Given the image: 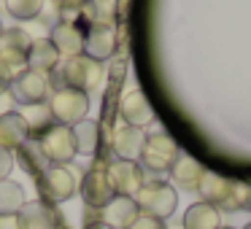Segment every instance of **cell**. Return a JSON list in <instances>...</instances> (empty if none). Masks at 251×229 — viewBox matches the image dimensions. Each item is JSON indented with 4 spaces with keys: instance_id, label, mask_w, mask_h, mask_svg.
I'll return each mask as SVG.
<instances>
[{
    "instance_id": "6da1fadb",
    "label": "cell",
    "mask_w": 251,
    "mask_h": 229,
    "mask_svg": "<svg viewBox=\"0 0 251 229\" xmlns=\"http://www.w3.org/2000/svg\"><path fill=\"white\" fill-rule=\"evenodd\" d=\"M197 194H200L202 202L213 205L216 210H243V197H246V183L240 181H232V178H224L219 173H211L205 170L197 183Z\"/></svg>"
},
{
    "instance_id": "7a4b0ae2",
    "label": "cell",
    "mask_w": 251,
    "mask_h": 229,
    "mask_svg": "<svg viewBox=\"0 0 251 229\" xmlns=\"http://www.w3.org/2000/svg\"><path fill=\"white\" fill-rule=\"evenodd\" d=\"M135 205L141 213H146V216H154V218H168L176 213V205H178V191H176L173 183H168V181H146V183L141 186V191H138L135 197Z\"/></svg>"
},
{
    "instance_id": "3957f363",
    "label": "cell",
    "mask_w": 251,
    "mask_h": 229,
    "mask_svg": "<svg viewBox=\"0 0 251 229\" xmlns=\"http://www.w3.org/2000/svg\"><path fill=\"white\" fill-rule=\"evenodd\" d=\"M57 78H60L62 87H71V89H78V92H92V89L100 87L103 81V62L92 60L87 54H78V57H71L60 65L57 70Z\"/></svg>"
},
{
    "instance_id": "277c9868",
    "label": "cell",
    "mask_w": 251,
    "mask_h": 229,
    "mask_svg": "<svg viewBox=\"0 0 251 229\" xmlns=\"http://www.w3.org/2000/svg\"><path fill=\"white\" fill-rule=\"evenodd\" d=\"M46 105H49V114H51V119H54V124L73 127V124L87 119L89 94L78 92V89H71V87H57Z\"/></svg>"
},
{
    "instance_id": "5b68a950",
    "label": "cell",
    "mask_w": 251,
    "mask_h": 229,
    "mask_svg": "<svg viewBox=\"0 0 251 229\" xmlns=\"http://www.w3.org/2000/svg\"><path fill=\"white\" fill-rule=\"evenodd\" d=\"M178 154V146L168 132H151V135H146L138 164L143 167V173H170Z\"/></svg>"
},
{
    "instance_id": "8992f818",
    "label": "cell",
    "mask_w": 251,
    "mask_h": 229,
    "mask_svg": "<svg viewBox=\"0 0 251 229\" xmlns=\"http://www.w3.org/2000/svg\"><path fill=\"white\" fill-rule=\"evenodd\" d=\"M51 92H54V76L30 70V68L19 78H14L11 87H8V94L19 105H46Z\"/></svg>"
},
{
    "instance_id": "52a82bcc",
    "label": "cell",
    "mask_w": 251,
    "mask_h": 229,
    "mask_svg": "<svg viewBox=\"0 0 251 229\" xmlns=\"http://www.w3.org/2000/svg\"><path fill=\"white\" fill-rule=\"evenodd\" d=\"M38 194L44 202H68L78 191V181L68 164H49L44 173L35 178Z\"/></svg>"
},
{
    "instance_id": "ba28073f",
    "label": "cell",
    "mask_w": 251,
    "mask_h": 229,
    "mask_svg": "<svg viewBox=\"0 0 251 229\" xmlns=\"http://www.w3.org/2000/svg\"><path fill=\"white\" fill-rule=\"evenodd\" d=\"M35 140H38V148H41V154H44V159L49 164H71L73 159L78 157L73 130L65 124H51L49 130H44Z\"/></svg>"
},
{
    "instance_id": "9c48e42d",
    "label": "cell",
    "mask_w": 251,
    "mask_h": 229,
    "mask_svg": "<svg viewBox=\"0 0 251 229\" xmlns=\"http://www.w3.org/2000/svg\"><path fill=\"white\" fill-rule=\"evenodd\" d=\"M105 173H108V181L119 197H135L141 186L146 183L143 167L138 162H130V159H111Z\"/></svg>"
},
{
    "instance_id": "30bf717a",
    "label": "cell",
    "mask_w": 251,
    "mask_h": 229,
    "mask_svg": "<svg viewBox=\"0 0 251 229\" xmlns=\"http://www.w3.org/2000/svg\"><path fill=\"white\" fill-rule=\"evenodd\" d=\"M78 191H81V197H84V205H87L89 210H98V213L116 197V191H114V186H111V181H108L105 167L87 170V173H84L81 186H78Z\"/></svg>"
},
{
    "instance_id": "8fae6325",
    "label": "cell",
    "mask_w": 251,
    "mask_h": 229,
    "mask_svg": "<svg viewBox=\"0 0 251 229\" xmlns=\"http://www.w3.org/2000/svg\"><path fill=\"white\" fill-rule=\"evenodd\" d=\"M119 116H122V121H125V127H138V130H143V127H149L154 121V108L141 89H130V92H125L119 100Z\"/></svg>"
},
{
    "instance_id": "7c38bea8",
    "label": "cell",
    "mask_w": 251,
    "mask_h": 229,
    "mask_svg": "<svg viewBox=\"0 0 251 229\" xmlns=\"http://www.w3.org/2000/svg\"><path fill=\"white\" fill-rule=\"evenodd\" d=\"M60 213L51 202L33 200L25 202L22 210L17 213V227L19 229H57L60 227Z\"/></svg>"
},
{
    "instance_id": "4fadbf2b",
    "label": "cell",
    "mask_w": 251,
    "mask_h": 229,
    "mask_svg": "<svg viewBox=\"0 0 251 229\" xmlns=\"http://www.w3.org/2000/svg\"><path fill=\"white\" fill-rule=\"evenodd\" d=\"M84 38H87V30L76 27L71 22H57L49 35V41L54 44L60 60H71V57L84 54Z\"/></svg>"
},
{
    "instance_id": "5bb4252c",
    "label": "cell",
    "mask_w": 251,
    "mask_h": 229,
    "mask_svg": "<svg viewBox=\"0 0 251 229\" xmlns=\"http://www.w3.org/2000/svg\"><path fill=\"white\" fill-rule=\"evenodd\" d=\"M57 22H71L81 30L95 27V22H98V3L95 0H62L57 6Z\"/></svg>"
},
{
    "instance_id": "9a60e30c",
    "label": "cell",
    "mask_w": 251,
    "mask_h": 229,
    "mask_svg": "<svg viewBox=\"0 0 251 229\" xmlns=\"http://www.w3.org/2000/svg\"><path fill=\"white\" fill-rule=\"evenodd\" d=\"M138 216H141V210H138L135 200L132 197H119V194L100 210V221L111 229H130V224Z\"/></svg>"
},
{
    "instance_id": "2e32d148",
    "label": "cell",
    "mask_w": 251,
    "mask_h": 229,
    "mask_svg": "<svg viewBox=\"0 0 251 229\" xmlns=\"http://www.w3.org/2000/svg\"><path fill=\"white\" fill-rule=\"evenodd\" d=\"M30 127L22 119L19 111H8V114H0V148H8V151H17L19 146L30 140Z\"/></svg>"
},
{
    "instance_id": "e0dca14e",
    "label": "cell",
    "mask_w": 251,
    "mask_h": 229,
    "mask_svg": "<svg viewBox=\"0 0 251 229\" xmlns=\"http://www.w3.org/2000/svg\"><path fill=\"white\" fill-rule=\"evenodd\" d=\"M116 51V30L105 27V24H95L87 30V38H84V54L92 57L98 62H105L108 57H114Z\"/></svg>"
},
{
    "instance_id": "ac0fdd59",
    "label": "cell",
    "mask_w": 251,
    "mask_h": 229,
    "mask_svg": "<svg viewBox=\"0 0 251 229\" xmlns=\"http://www.w3.org/2000/svg\"><path fill=\"white\" fill-rule=\"evenodd\" d=\"M27 68L46 73V76H54V70L60 68V54H57L54 44L49 38H33V44L27 49Z\"/></svg>"
},
{
    "instance_id": "d6986e66",
    "label": "cell",
    "mask_w": 251,
    "mask_h": 229,
    "mask_svg": "<svg viewBox=\"0 0 251 229\" xmlns=\"http://www.w3.org/2000/svg\"><path fill=\"white\" fill-rule=\"evenodd\" d=\"M202 173H205V167H202L195 157H189V154H184V151L176 157L173 167H170L173 183L181 186V189H186V191H197V183H200Z\"/></svg>"
},
{
    "instance_id": "ffe728a7",
    "label": "cell",
    "mask_w": 251,
    "mask_h": 229,
    "mask_svg": "<svg viewBox=\"0 0 251 229\" xmlns=\"http://www.w3.org/2000/svg\"><path fill=\"white\" fill-rule=\"evenodd\" d=\"M143 143H146V132L138 130V127H122L114 135V151L116 159H130V162H138L143 151Z\"/></svg>"
},
{
    "instance_id": "44dd1931",
    "label": "cell",
    "mask_w": 251,
    "mask_h": 229,
    "mask_svg": "<svg viewBox=\"0 0 251 229\" xmlns=\"http://www.w3.org/2000/svg\"><path fill=\"white\" fill-rule=\"evenodd\" d=\"M222 227V210L208 202H192L184 213V229H219Z\"/></svg>"
},
{
    "instance_id": "7402d4cb",
    "label": "cell",
    "mask_w": 251,
    "mask_h": 229,
    "mask_svg": "<svg viewBox=\"0 0 251 229\" xmlns=\"http://www.w3.org/2000/svg\"><path fill=\"white\" fill-rule=\"evenodd\" d=\"M73 137H76V151L84 154V157H95L100 148V140H103V132H100V124L92 119H84L78 124L71 127Z\"/></svg>"
},
{
    "instance_id": "603a6c76",
    "label": "cell",
    "mask_w": 251,
    "mask_h": 229,
    "mask_svg": "<svg viewBox=\"0 0 251 229\" xmlns=\"http://www.w3.org/2000/svg\"><path fill=\"white\" fill-rule=\"evenodd\" d=\"M25 70H27V51L14 49V46H0V76L8 81V87Z\"/></svg>"
},
{
    "instance_id": "cb8c5ba5",
    "label": "cell",
    "mask_w": 251,
    "mask_h": 229,
    "mask_svg": "<svg viewBox=\"0 0 251 229\" xmlns=\"http://www.w3.org/2000/svg\"><path fill=\"white\" fill-rule=\"evenodd\" d=\"M25 202L27 200H25L22 183H17L11 178L0 181V216H17Z\"/></svg>"
},
{
    "instance_id": "d4e9b609",
    "label": "cell",
    "mask_w": 251,
    "mask_h": 229,
    "mask_svg": "<svg viewBox=\"0 0 251 229\" xmlns=\"http://www.w3.org/2000/svg\"><path fill=\"white\" fill-rule=\"evenodd\" d=\"M17 159H19V164H22L30 175H35V178L46 170V159H44V154H41L38 140H35V137H30L25 146L17 148Z\"/></svg>"
},
{
    "instance_id": "484cf974",
    "label": "cell",
    "mask_w": 251,
    "mask_h": 229,
    "mask_svg": "<svg viewBox=\"0 0 251 229\" xmlns=\"http://www.w3.org/2000/svg\"><path fill=\"white\" fill-rule=\"evenodd\" d=\"M22 119L27 121V127H30V135L33 137H38L44 130H49L51 124H54V119H51V114H49V105H22Z\"/></svg>"
},
{
    "instance_id": "4316f807",
    "label": "cell",
    "mask_w": 251,
    "mask_h": 229,
    "mask_svg": "<svg viewBox=\"0 0 251 229\" xmlns=\"http://www.w3.org/2000/svg\"><path fill=\"white\" fill-rule=\"evenodd\" d=\"M6 3V11L11 14L19 22H30V19H38L44 11L46 0H3Z\"/></svg>"
},
{
    "instance_id": "83f0119b",
    "label": "cell",
    "mask_w": 251,
    "mask_h": 229,
    "mask_svg": "<svg viewBox=\"0 0 251 229\" xmlns=\"http://www.w3.org/2000/svg\"><path fill=\"white\" fill-rule=\"evenodd\" d=\"M30 44H33V38H30L22 27L3 30V38H0V46H14V49H22V51H27Z\"/></svg>"
},
{
    "instance_id": "f1b7e54d",
    "label": "cell",
    "mask_w": 251,
    "mask_h": 229,
    "mask_svg": "<svg viewBox=\"0 0 251 229\" xmlns=\"http://www.w3.org/2000/svg\"><path fill=\"white\" fill-rule=\"evenodd\" d=\"M95 3H98V22L95 24L114 27V3H108V0H95Z\"/></svg>"
},
{
    "instance_id": "f546056e",
    "label": "cell",
    "mask_w": 251,
    "mask_h": 229,
    "mask_svg": "<svg viewBox=\"0 0 251 229\" xmlns=\"http://www.w3.org/2000/svg\"><path fill=\"white\" fill-rule=\"evenodd\" d=\"M130 229H168V227H165L162 218H154V216H146V213H141V216H138L135 221L130 224Z\"/></svg>"
},
{
    "instance_id": "4dcf8cb0",
    "label": "cell",
    "mask_w": 251,
    "mask_h": 229,
    "mask_svg": "<svg viewBox=\"0 0 251 229\" xmlns=\"http://www.w3.org/2000/svg\"><path fill=\"white\" fill-rule=\"evenodd\" d=\"M11 170H14V154L8 148H0V181H6Z\"/></svg>"
},
{
    "instance_id": "1f68e13d",
    "label": "cell",
    "mask_w": 251,
    "mask_h": 229,
    "mask_svg": "<svg viewBox=\"0 0 251 229\" xmlns=\"http://www.w3.org/2000/svg\"><path fill=\"white\" fill-rule=\"evenodd\" d=\"M0 229H19L17 216H0Z\"/></svg>"
},
{
    "instance_id": "d6a6232c",
    "label": "cell",
    "mask_w": 251,
    "mask_h": 229,
    "mask_svg": "<svg viewBox=\"0 0 251 229\" xmlns=\"http://www.w3.org/2000/svg\"><path fill=\"white\" fill-rule=\"evenodd\" d=\"M243 210H251V183H246V197H243Z\"/></svg>"
},
{
    "instance_id": "836d02e7",
    "label": "cell",
    "mask_w": 251,
    "mask_h": 229,
    "mask_svg": "<svg viewBox=\"0 0 251 229\" xmlns=\"http://www.w3.org/2000/svg\"><path fill=\"white\" fill-rule=\"evenodd\" d=\"M87 229H111V227H105L103 221H89V224H87Z\"/></svg>"
},
{
    "instance_id": "e575fe53",
    "label": "cell",
    "mask_w": 251,
    "mask_h": 229,
    "mask_svg": "<svg viewBox=\"0 0 251 229\" xmlns=\"http://www.w3.org/2000/svg\"><path fill=\"white\" fill-rule=\"evenodd\" d=\"M3 94H8V81L0 76V97H3Z\"/></svg>"
},
{
    "instance_id": "d590c367",
    "label": "cell",
    "mask_w": 251,
    "mask_h": 229,
    "mask_svg": "<svg viewBox=\"0 0 251 229\" xmlns=\"http://www.w3.org/2000/svg\"><path fill=\"white\" fill-rule=\"evenodd\" d=\"M57 229H71V227H68V224H60V227H57Z\"/></svg>"
},
{
    "instance_id": "8d00e7d4",
    "label": "cell",
    "mask_w": 251,
    "mask_h": 229,
    "mask_svg": "<svg viewBox=\"0 0 251 229\" xmlns=\"http://www.w3.org/2000/svg\"><path fill=\"white\" fill-rule=\"evenodd\" d=\"M49 3H54V6H60V3H62V0H49Z\"/></svg>"
},
{
    "instance_id": "74e56055",
    "label": "cell",
    "mask_w": 251,
    "mask_h": 229,
    "mask_svg": "<svg viewBox=\"0 0 251 229\" xmlns=\"http://www.w3.org/2000/svg\"><path fill=\"white\" fill-rule=\"evenodd\" d=\"M3 30H6V27H3V22H0V38H3Z\"/></svg>"
},
{
    "instance_id": "f35d334b",
    "label": "cell",
    "mask_w": 251,
    "mask_h": 229,
    "mask_svg": "<svg viewBox=\"0 0 251 229\" xmlns=\"http://www.w3.org/2000/svg\"><path fill=\"white\" fill-rule=\"evenodd\" d=\"M243 229H251V221H249V224H246V227H243Z\"/></svg>"
},
{
    "instance_id": "ab89813d",
    "label": "cell",
    "mask_w": 251,
    "mask_h": 229,
    "mask_svg": "<svg viewBox=\"0 0 251 229\" xmlns=\"http://www.w3.org/2000/svg\"><path fill=\"white\" fill-rule=\"evenodd\" d=\"M219 229H232V227H219Z\"/></svg>"
}]
</instances>
